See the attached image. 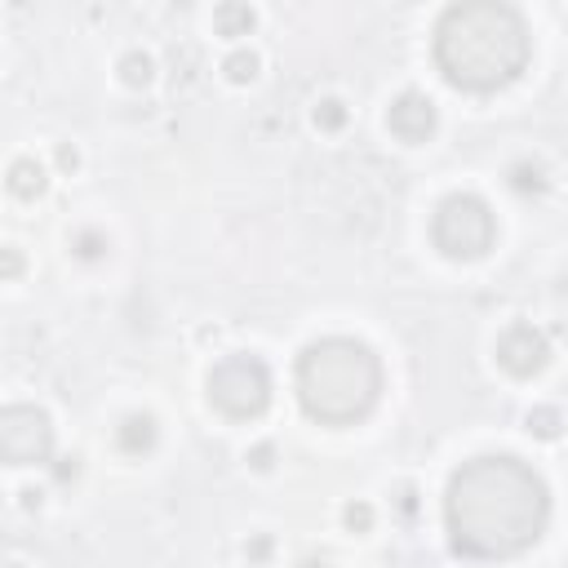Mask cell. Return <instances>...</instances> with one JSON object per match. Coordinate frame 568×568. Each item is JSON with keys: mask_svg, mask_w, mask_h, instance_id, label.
Wrapping results in <instances>:
<instances>
[{"mask_svg": "<svg viewBox=\"0 0 568 568\" xmlns=\"http://www.w3.org/2000/svg\"><path fill=\"white\" fill-rule=\"evenodd\" d=\"M532 475L519 470L510 457H484L453 479L448 519L457 546L497 555L515 550L532 532Z\"/></svg>", "mask_w": 568, "mask_h": 568, "instance_id": "cell-1", "label": "cell"}, {"mask_svg": "<svg viewBox=\"0 0 568 568\" xmlns=\"http://www.w3.org/2000/svg\"><path fill=\"white\" fill-rule=\"evenodd\" d=\"M524 58L519 22L506 9H453L439 27V62L457 84H497Z\"/></svg>", "mask_w": 568, "mask_h": 568, "instance_id": "cell-2", "label": "cell"}, {"mask_svg": "<svg viewBox=\"0 0 568 568\" xmlns=\"http://www.w3.org/2000/svg\"><path fill=\"white\" fill-rule=\"evenodd\" d=\"M297 390L306 413L324 422H351L377 395V364L355 342H320L302 355Z\"/></svg>", "mask_w": 568, "mask_h": 568, "instance_id": "cell-3", "label": "cell"}, {"mask_svg": "<svg viewBox=\"0 0 568 568\" xmlns=\"http://www.w3.org/2000/svg\"><path fill=\"white\" fill-rule=\"evenodd\" d=\"M209 390H213V399H217L226 413H235V417L257 413V408L266 404V368H262L257 359H248V355H235V359H226V364L213 368Z\"/></svg>", "mask_w": 568, "mask_h": 568, "instance_id": "cell-4", "label": "cell"}, {"mask_svg": "<svg viewBox=\"0 0 568 568\" xmlns=\"http://www.w3.org/2000/svg\"><path fill=\"white\" fill-rule=\"evenodd\" d=\"M0 453L13 462H36L49 453V426L31 408H13L0 417Z\"/></svg>", "mask_w": 568, "mask_h": 568, "instance_id": "cell-5", "label": "cell"}]
</instances>
